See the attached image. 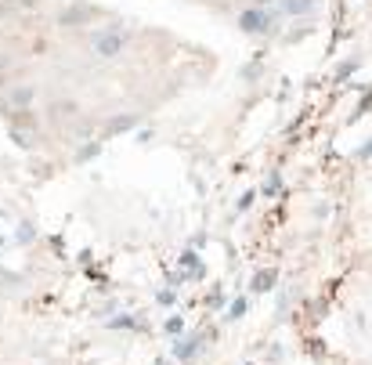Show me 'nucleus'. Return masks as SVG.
Segmentation results:
<instances>
[{
  "label": "nucleus",
  "instance_id": "obj_8",
  "mask_svg": "<svg viewBox=\"0 0 372 365\" xmlns=\"http://www.w3.org/2000/svg\"><path fill=\"white\" fill-rule=\"evenodd\" d=\"M112 325H120V329H141V319H127V314H120V319H112Z\"/></svg>",
  "mask_w": 372,
  "mask_h": 365
},
{
  "label": "nucleus",
  "instance_id": "obj_3",
  "mask_svg": "<svg viewBox=\"0 0 372 365\" xmlns=\"http://www.w3.org/2000/svg\"><path fill=\"white\" fill-rule=\"evenodd\" d=\"M202 344H207V336H185V340H174V358L177 362H191V358H196L199 355V347Z\"/></svg>",
  "mask_w": 372,
  "mask_h": 365
},
{
  "label": "nucleus",
  "instance_id": "obj_9",
  "mask_svg": "<svg viewBox=\"0 0 372 365\" xmlns=\"http://www.w3.org/2000/svg\"><path fill=\"white\" fill-rule=\"evenodd\" d=\"M246 314V300H235L232 308H228V319H242Z\"/></svg>",
  "mask_w": 372,
  "mask_h": 365
},
{
  "label": "nucleus",
  "instance_id": "obj_10",
  "mask_svg": "<svg viewBox=\"0 0 372 365\" xmlns=\"http://www.w3.org/2000/svg\"><path fill=\"white\" fill-rule=\"evenodd\" d=\"M0 217H4V213H0Z\"/></svg>",
  "mask_w": 372,
  "mask_h": 365
},
{
  "label": "nucleus",
  "instance_id": "obj_4",
  "mask_svg": "<svg viewBox=\"0 0 372 365\" xmlns=\"http://www.w3.org/2000/svg\"><path fill=\"white\" fill-rule=\"evenodd\" d=\"M181 271L196 275V279H199V275H207V268H202V260H199L196 249H185V254H181Z\"/></svg>",
  "mask_w": 372,
  "mask_h": 365
},
{
  "label": "nucleus",
  "instance_id": "obj_5",
  "mask_svg": "<svg viewBox=\"0 0 372 365\" xmlns=\"http://www.w3.org/2000/svg\"><path fill=\"white\" fill-rule=\"evenodd\" d=\"M282 8L293 11V15H300V11H311L315 8V0H282Z\"/></svg>",
  "mask_w": 372,
  "mask_h": 365
},
{
  "label": "nucleus",
  "instance_id": "obj_7",
  "mask_svg": "<svg viewBox=\"0 0 372 365\" xmlns=\"http://www.w3.org/2000/svg\"><path fill=\"white\" fill-rule=\"evenodd\" d=\"M271 282H275V275H271V271H261V275L253 279V289H256V293H264V289H271Z\"/></svg>",
  "mask_w": 372,
  "mask_h": 365
},
{
  "label": "nucleus",
  "instance_id": "obj_6",
  "mask_svg": "<svg viewBox=\"0 0 372 365\" xmlns=\"http://www.w3.org/2000/svg\"><path fill=\"white\" fill-rule=\"evenodd\" d=\"M166 333H170V336L185 333V319H181V314H170V319H166Z\"/></svg>",
  "mask_w": 372,
  "mask_h": 365
},
{
  "label": "nucleus",
  "instance_id": "obj_1",
  "mask_svg": "<svg viewBox=\"0 0 372 365\" xmlns=\"http://www.w3.org/2000/svg\"><path fill=\"white\" fill-rule=\"evenodd\" d=\"M127 47V33H120V29H109V33H98L94 40H91V51L98 55V58H116L120 51Z\"/></svg>",
  "mask_w": 372,
  "mask_h": 365
},
{
  "label": "nucleus",
  "instance_id": "obj_2",
  "mask_svg": "<svg viewBox=\"0 0 372 365\" xmlns=\"http://www.w3.org/2000/svg\"><path fill=\"white\" fill-rule=\"evenodd\" d=\"M239 26H242V33H267L271 29V15L261 11V8H250V11L239 15Z\"/></svg>",
  "mask_w": 372,
  "mask_h": 365
}]
</instances>
